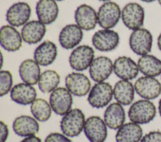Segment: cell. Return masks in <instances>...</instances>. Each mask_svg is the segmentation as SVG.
Instances as JSON below:
<instances>
[{
  "instance_id": "obj_15",
  "label": "cell",
  "mask_w": 161,
  "mask_h": 142,
  "mask_svg": "<svg viewBox=\"0 0 161 142\" xmlns=\"http://www.w3.org/2000/svg\"><path fill=\"white\" fill-rule=\"evenodd\" d=\"M22 35L13 26H3L0 29V44L6 51H17L22 46Z\"/></svg>"
},
{
  "instance_id": "obj_27",
  "label": "cell",
  "mask_w": 161,
  "mask_h": 142,
  "mask_svg": "<svg viewBox=\"0 0 161 142\" xmlns=\"http://www.w3.org/2000/svg\"><path fill=\"white\" fill-rule=\"evenodd\" d=\"M143 130L140 125L130 122L124 124L118 129L115 136L117 142H140Z\"/></svg>"
},
{
  "instance_id": "obj_19",
  "label": "cell",
  "mask_w": 161,
  "mask_h": 142,
  "mask_svg": "<svg viewBox=\"0 0 161 142\" xmlns=\"http://www.w3.org/2000/svg\"><path fill=\"white\" fill-rule=\"evenodd\" d=\"M45 24L39 20H32L28 22L21 30L23 40L28 44H38L43 39L46 34Z\"/></svg>"
},
{
  "instance_id": "obj_35",
  "label": "cell",
  "mask_w": 161,
  "mask_h": 142,
  "mask_svg": "<svg viewBox=\"0 0 161 142\" xmlns=\"http://www.w3.org/2000/svg\"><path fill=\"white\" fill-rule=\"evenodd\" d=\"M20 142H42L41 141V139L39 138V137H36V136H31V137H25L23 140H21Z\"/></svg>"
},
{
  "instance_id": "obj_22",
  "label": "cell",
  "mask_w": 161,
  "mask_h": 142,
  "mask_svg": "<svg viewBox=\"0 0 161 142\" xmlns=\"http://www.w3.org/2000/svg\"><path fill=\"white\" fill-rule=\"evenodd\" d=\"M12 127L15 134L23 137L35 136L40 130L36 119L29 116H20L15 118Z\"/></svg>"
},
{
  "instance_id": "obj_40",
  "label": "cell",
  "mask_w": 161,
  "mask_h": 142,
  "mask_svg": "<svg viewBox=\"0 0 161 142\" xmlns=\"http://www.w3.org/2000/svg\"><path fill=\"white\" fill-rule=\"evenodd\" d=\"M158 2H159V5H160V6H161V0H158Z\"/></svg>"
},
{
  "instance_id": "obj_1",
  "label": "cell",
  "mask_w": 161,
  "mask_h": 142,
  "mask_svg": "<svg viewBox=\"0 0 161 142\" xmlns=\"http://www.w3.org/2000/svg\"><path fill=\"white\" fill-rule=\"evenodd\" d=\"M86 121L85 114L79 108L71 109L63 116L60 120V129L67 137H77L84 130Z\"/></svg>"
},
{
  "instance_id": "obj_21",
  "label": "cell",
  "mask_w": 161,
  "mask_h": 142,
  "mask_svg": "<svg viewBox=\"0 0 161 142\" xmlns=\"http://www.w3.org/2000/svg\"><path fill=\"white\" fill-rule=\"evenodd\" d=\"M11 100L16 104L28 105L36 99V90L33 85L20 83L12 87L11 91Z\"/></svg>"
},
{
  "instance_id": "obj_8",
  "label": "cell",
  "mask_w": 161,
  "mask_h": 142,
  "mask_svg": "<svg viewBox=\"0 0 161 142\" xmlns=\"http://www.w3.org/2000/svg\"><path fill=\"white\" fill-rule=\"evenodd\" d=\"M121 18L128 29L132 31L139 29L144 23V10L139 3H130L123 8Z\"/></svg>"
},
{
  "instance_id": "obj_5",
  "label": "cell",
  "mask_w": 161,
  "mask_h": 142,
  "mask_svg": "<svg viewBox=\"0 0 161 142\" xmlns=\"http://www.w3.org/2000/svg\"><path fill=\"white\" fill-rule=\"evenodd\" d=\"M94 60V51L88 45L77 47L69 55V62L70 67L77 71H85L90 68Z\"/></svg>"
},
{
  "instance_id": "obj_28",
  "label": "cell",
  "mask_w": 161,
  "mask_h": 142,
  "mask_svg": "<svg viewBox=\"0 0 161 142\" xmlns=\"http://www.w3.org/2000/svg\"><path fill=\"white\" fill-rule=\"evenodd\" d=\"M139 71L145 76L156 77L161 75V60L152 55L141 56L138 60Z\"/></svg>"
},
{
  "instance_id": "obj_25",
  "label": "cell",
  "mask_w": 161,
  "mask_h": 142,
  "mask_svg": "<svg viewBox=\"0 0 161 142\" xmlns=\"http://www.w3.org/2000/svg\"><path fill=\"white\" fill-rule=\"evenodd\" d=\"M19 74L24 83L35 85L38 84L41 75L40 64L35 60H24L19 67Z\"/></svg>"
},
{
  "instance_id": "obj_12",
  "label": "cell",
  "mask_w": 161,
  "mask_h": 142,
  "mask_svg": "<svg viewBox=\"0 0 161 142\" xmlns=\"http://www.w3.org/2000/svg\"><path fill=\"white\" fill-rule=\"evenodd\" d=\"M66 88L76 97H84L91 90V83L86 76L80 72H72L65 78Z\"/></svg>"
},
{
  "instance_id": "obj_13",
  "label": "cell",
  "mask_w": 161,
  "mask_h": 142,
  "mask_svg": "<svg viewBox=\"0 0 161 142\" xmlns=\"http://www.w3.org/2000/svg\"><path fill=\"white\" fill-rule=\"evenodd\" d=\"M113 71L114 64L111 60L106 56H99L94 59L90 65V76L95 82H104Z\"/></svg>"
},
{
  "instance_id": "obj_11",
  "label": "cell",
  "mask_w": 161,
  "mask_h": 142,
  "mask_svg": "<svg viewBox=\"0 0 161 142\" xmlns=\"http://www.w3.org/2000/svg\"><path fill=\"white\" fill-rule=\"evenodd\" d=\"M92 44L100 51H113L119 45V35L113 30H99L92 37Z\"/></svg>"
},
{
  "instance_id": "obj_26",
  "label": "cell",
  "mask_w": 161,
  "mask_h": 142,
  "mask_svg": "<svg viewBox=\"0 0 161 142\" xmlns=\"http://www.w3.org/2000/svg\"><path fill=\"white\" fill-rule=\"evenodd\" d=\"M114 97L122 105H129L135 98V85L129 80H121L118 81L113 88Z\"/></svg>"
},
{
  "instance_id": "obj_30",
  "label": "cell",
  "mask_w": 161,
  "mask_h": 142,
  "mask_svg": "<svg viewBox=\"0 0 161 142\" xmlns=\"http://www.w3.org/2000/svg\"><path fill=\"white\" fill-rule=\"evenodd\" d=\"M51 105L44 99H36L31 104V113L38 121L44 122L49 120L52 115Z\"/></svg>"
},
{
  "instance_id": "obj_6",
  "label": "cell",
  "mask_w": 161,
  "mask_h": 142,
  "mask_svg": "<svg viewBox=\"0 0 161 142\" xmlns=\"http://www.w3.org/2000/svg\"><path fill=\"white\" fill-rule=\"evenodd\" d=\"M122 15L119 6L116 3L106 2L99 8L97 12L98 24L103 29H110L115 27Z\"/></svg>"
},
{
  "instance_id": "obj_32",
  "label": "cell",
  "mask_w": 161,
  "mask_h": 142,
  "mask_svg": "<svg viewBox=\"0 0 161 142\" xmlns=\"http://www.w3.org/2000/svg\"><path fill=\"white\" fill-rule=\"evenodd\" d=\"M44 142H72L69 138L64 134H60L58 133H50L45 138Z\"/></svg>"
},
{
  "instance_id": "obj_41",
  "label": "cell",
  "mask_w": 161,
  "mask_h": 142,
  "mask_svg": "<svg viewBox=\"0 0 161 142\" xmlns=\"http://www.w3.org/2000/svg\"><path fill=\"white\" fill-rule=\"evenodd\" d=\"M55 1H59V2H61V1H64V0H55Z\"/></svg>"
},
{
  "instance_id": "obj_17",
  "label": "cell",
  "mask_w": 161,
  "mask_h": 142,
  "mask_svg": "<svg viewBox=\"0 0 161 142\" xmlns=\"http://www.w3.org/2000/svg\"><path fill=\"white\" fill-rule=\"evenodd\" d=\"M31 16V8L27 3L19 2L13 4L8 9L6 18L10 25L21 27L28 23Z\"/></svg>"
},
{
  "instance_id": "obj_7",
  "label": "cell",
  "mask_w": 161,
  "mask_h": 142,
  "mask_svg": "<svg viewBox=\"0 0 161 142\" xmlns=\"http://www.w3.org/2000/svg\"><path fill=\"white\" fill-rule=\"evenodd\" d=\"M52 109L59 116H64L72 109L73 97L66 87H57L49 97Z\"/></svg>"
},
{
  "instance_id": "obj_16",
  "label": "cell",
  "mask_w": 161,
  "mask_h": 142,
  "mask_svg": "<svg viewBox=\"0 0 161 142\" xmlns=\"http://www.w3.org/2000/svg\"><path fill=\"white\" fill-rule=\"evenodd\" d=\"M139 67L131 58L120 56L114 63V72L123 80H131L139 74Z\"/></svg>"
},
{
  "instance_id": "obj_36",
  "label": "cell",
  "mask_w": 161,
  "mask_h": 142,
  "mask_svg": "<svg viewBox=\"0 0 161 142\" xmlns=\"http://www.w3.org/2000/svg\"><path fill=\"white\" fill-rule=\"evenodd\" d=\"M157 44H158V47H159V51H161V33H160V35H159V37H158Z\"/></svg>"
},
{
  "instance_id": "obj_34",
  "label": "cell",
  "mask_w": 161,
  "mask_h": 142,
  "mask_svg": "<svg viewBox=\"0 0 161 142\" xmlns=\"http://www.w3.org/2000/svg\"><path fill=\"white\" fill-rule=\"evenodd\" d=\"M0 128H1V142H6V140H8V135H9L8 127L3 121H1Z\"/></svg>"
},
{
  "instance_id": "obj_37",
  "label": "cell",
  "mask_w": 161,
  "mask_h": 142,
  "mask_svg": "<svg viewBox=\"0 0 161 142\" xmlns=\"http://www.w3.org/2000/svg\"><path fill=\"white\" fill-rule=\"evenodd\" d=\"M159 115H160V117H161V98L159 101Z\"/></svg>"
},
{
  "instance_id": "obj_18",
  "label": "cell",
  "mask_w": 161,
  "mask_h": 142,
  "mask_svg": "<svg viewBox=\"0 0 161 142\" xmlns=\"http://www.w3.org/2000/svg\"><path fill=\"white\" fill-rule=\"evenodd\" d=\"M83 39L82 29L77 24L66 25L60 32L59 42L64 49L69 50L77 47Z\"/></svg>"
},
{
  "instance_id": "obj_4",
  "label": "cell",
  "mask_w": 161,
  "mask_h": 142,
  "mask_svg": "<svg viewBox=\"0 0 161 142\" xmlns=\"http://www.w3.org/2000/svg\"><path fill=\"white\" fill-rule=\"evenodd\" d=\"M152 41L153 38L152 33L145 28H139L131 33L129 39V44L133 52L143 56L151 52Z\"/></svg>"
},
{
  "instance_id": "obj_23",
  "label": "cell",
  "mask_w": 161,
  "mask_h": 142,
  "mask_svg": "<svg viewBox=\"0 0 161 142\" xmlns=\"http://www.w3.org/2000/svg\"><path fill=\"white\" fill-rule=\"evenodd\" d=\"M126 115L123 105L119 103H112L104 113V121L110 129H119L124 124Z\"/></svg>"
},
{
  "instance_id": "obj_39",
  "label": "cell",
  "mask_w": 161,
  "mask_h": 142,
  "mask_svg": "<svg viewBox=\"0 0 161 142\" xmlns=\"http://www.w3.org/2000/svg\"><path fill=\"white\" fill-rule=\"evenodd\" d=\"M99 1H102V2H109L110 0H99Z\"/></svg>"
},
{
  "instance_id": "obj_10",
  "label": "cell",
  "mask_w": 161,
  "mask_h": 142,
  "mask_svg": "<svg viewBox=\"0 0 161 142\" xmlns=\"http://www.w3.org/2000/svg\"><path fill=\"white\" fill-rule=\"evenodd\" d=\"M135 89L144 100H154L161 94V84L155 77L142 76L135 84Z\"/></svg>"
},
{
  "instance_id": "obj_20",
  "label": "cell",
  "mask_w": 161,
  "mask_h": 142,
  "mask_svg": "<svg viewBox=\"0 0 161 142\" xmlns=\"http://www.w3.org/2000/svg\"><path fill=\"white\" fill-rule=\"evenodd\" d=\"M39 21L45 25L55 22L59 15V8L55 0H40L36 7Z\"/></svg>"
},
{
  "instance_id": "obj_14",
  "label": "cell",
  "mask_w": 161,
  "mask_h": 142,
  "mask_svg": "<svg viewBox=\"0 0 161 142\" xmlns=\"http://www.w3.org/2000/svg\"><path fill=\"white\" fill-rule=\"evenodd\" d=\"M74 18L77 25L84 31H91L98 24L96 11L87 4L79 6L75 11Z\"/></svg>"
},
{
  "instance_id": "obj_24",
  "label": "cell",
  "mask_w": 161,
  "mask_h": 142,
  "mask_svg": "<svg viewBox=\"0 0 161 142\" xmlns=\"http://www.w3.org/2000/svg\"><path fill=\"white\" fill-rule=\"evenodd\" d=\"M57 56V47L54 43L45 40L34 51V59L41 66H48L55 61Z\"/></svg>"
},
{
  "instance_id": "obj_2",
  "label": "cell",
  "mask_w": 161,
  "mask_h": 142,
  "mask_svg": "<svg viewBox=\"0 0 161 142\" xmlns=\"http://www.w3.org/2000/svg\"><path fill=\"white\" fill-rule=\"evenodd\" d=\"M156 115V106L148 100H138L132 104L128 111L130 121L138 124H148L154 120Z\"/></svg>"
},
{
  "instance_id": "obj_3",
  "label": "cell",
  "mask_w": 161,
  "mask_h": 142,
  "mask_svg": "<svg viewBox=\"0 0 161 142\" xmlns=\"http://www.w3.org/2000/svg\"><path fill=\"white\" fill-rule=\"evenodd\" d=\"M114 96L113 87L109 83L100 82L94 84L89 92L88 102L93 108H103L108 105Z\"/></svg>"
},
{
  "instance_id": "obj_9",
  "label": "cell",
  "mask_w": 161,
  "mask_h": 142,
  "mask_svg": "<svg viewBox=\"0 0 161 142\" xmlns=\"http://www.w3.org/2000/svg\"><path fill=\"white\" fill-rule=\"evenodd\" d=\"M84 133L90 142H105L107 137V125L101 117L93 116L86 120Z\"/></svg>"
},
{
  "instance_id": "obj_33",
  "label": "cell",
  "mask_w": 161,
  "mask_h": 142,
  "mask_svg": "<svg viewBox=\"0 0 161 142\" xmlns=\"http://www.w3.org/2000/svg\"><path fill=\"white\" fill-rule=\"evenodd\" d=\"M140 142H161V133L159 131L150 132L142 137Z\"/></svg>"
},
{
  "instance_id": "obj_31",
  "label": "cell",
  "mask_w": 161,
  "mask_h": 142,
  "mask_svg": "<svg viewBox=\"0 0 161 142\" xmlns=\"http://www.w3.org/2000/svg\"><path fill=\"white\" fill-rule=\"evenodd\" d=\"M12 75L9 71H0V97H3L12 89Z\"/></svg>"
},
{
  "instance_id": "obj_29",
  "label": "cell",
  "mask_w": 161,
  "mask_h": 142,
  "mask_svg": "<svg viewBox=\"0 0 161 142\" xmlns=\"http://www.w3.org/2000/svg\"><path fill=\"white\" fill-rule=\"evenodd\" d=\"M60 76L56 71L47 70L41 73L38 82L39 88L43 93H51L60 84Z\"/></svg>"
},
{
  "instance_id": "obj_38",
  "label": "cell",
  "mask_w": 161,
  "mask_h": 142,
  "mask_svg": "<svg viewBox=\"0 0 161 142\" xmlns=\"http://www.w3.org/2000/svg\"><path fill=\"white\" fill-rule=\"evenodd\" d=\"M141 1H143V2L145 3H152L154 1H156V0H141Z\"/></svg>"
}]
</instances>
